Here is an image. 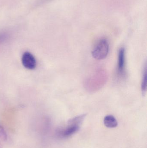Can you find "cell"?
<instances>
[{"label": "cell", "instance_id": "7", "mask_svg": "<svg viewBox=\"0 0 147 148\" xmlns=\"http://www.w3.org/2000/svg\"><path fill=\"white\" fill-rule=\"evenodd\" d=\"M7 133L2 126L0 125V139L3 141H6L7 140Z\"/></svg>", "mask_w": 147, "mask_h": 148}, {"label": "cell", "instance_id": "6", "mask_svg": "<svg viewBox=\"0 0 147 148\" xmlns=\"http://www.w3.org/2000/svg\"><path fill=\"white\" fill-rule=\"evenodd\" d=\"M147 65L146 63H145L143 68V73H142V79L141 90L142 95H145L146 93L147 90Z\"/></svg>", "mask_w": 147, "mask_h": 148}, {"label": "cell", "instance_id": "5", "mask_svg": "<svg viewBox=\"0 0 147 148\" xmlns=\"http://www.w3.org/2000/svg\"><path fill=\"white\" fill-rule=\"evenodd\" d=\"M104 123L107 127L110 128L116 127L118 125L117 120L114 116L111 115L106 116L104 117Z\"/></svg>", "mask_w": 147, "mask_h": 148}, {"label": "cell", "instance_id": "4", "mask_svg": "<svg viewBox=\"0 0 147 148\" xmlns=\"http://www.w3.org/2000/svg\"><path fill=\"white\" fill-rule=\"evenodd\" d=\"M22 62L24 67L27 69L32 70L36 67V60L33 55L29 52H25L23 54Z\"/></svg>", "mask_w": 147, "mask_h": 148}, {"label": "cell", "instance_id": "3", "mask_svg": "<svg viewBox=\"0 0 147 148\" xmlns=\"http://www.w3.org/2000/svg\"><path fill=\"white\" fill-rule=\"evenodd\" d=\"M126 66V57H125V49L124 47H121L119 49L117 58V73L120 76L124 75Z\"/></svg>", "mask_w": 147, "mask_h": 148}, {"label": "cell", "instance_id": "2", "mask_svg": "<svg viewBox=\"0 0 147 148\" xmlns=\"http://www.w3.org/2000/svg\"><path fill=\"white\" fill-rule=\"evenodd\" d=\"M109 50V46L108 41L105 38H102L96 44L91 52V55L92 57L96 60H104L108 56Z\"/></svg>", "mask_w": 147, "mask_h": 148}, {"label": "cell", "instance_id": "1", "mask_svg": "<svg viewBox=\"0 0 147 148\" xmlns=\"http://www.w3.org/2000/svg\"><path fill=\"white\" fill-rule=\"evenodd\" d=\"M86 114L77 116L68 122L66 127L59 128L56 131V135L59 138H66L77 133L80 130L81 126L86 117Z\"/></svg>", "mask_w": 147, "mask_h": 148}, {"label": "cell", "instance_id": "8", "mask_svg": "<svg viewBox=\"0 0 147 148\" xmlns=\"http://www.w3.org/2000/svg\"><path fill=\"white\" fill-rule=\"evenodd\" d=\"M9 35L6 33H0V44L7 40Z\"/></svg>", "mask_w": 147, "mask_h": 148}]
</instances>
